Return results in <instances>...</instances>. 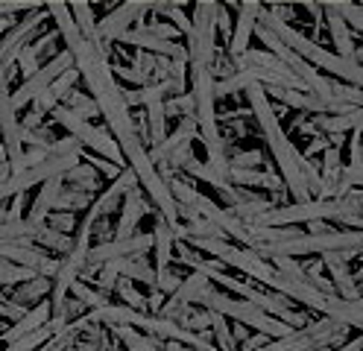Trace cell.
I'll return each instance as SVG.
<instances>
[{
	"label": "cell",
	"mask_w": 363,
	"mask_h": 351,
	"mask_svg": "<svg viewBox=\"0 0 363 351\" xmlns=\"http://www.w3.org/2000/svg\"><path fill=\"white\" fill-rule=\"evenodd\" d=\"M246 97H249V111L258 121L261 132H264V140L272 152V161H276L279 167V179L284 184V191L293 196V202H308L313 199L311 191H308V182H305V167H308V158L290 144V138L284 135L281 129V121L276 108L269 106V97L264 94L261 85H249L246 88Z\"/></svg>",
	"instance_id": "obj_1"
},
{
	"label": "cell",
	"mask_w": 363,
	"mask_h": 351,
	"mask_svg": "<svg viewBox=\"0 0 363 351\" xmlns=\"http://www.w3.org/2000/svg\"><path fill=\"white\" fill-rule=\"evenodd\" d=\"M258 23L261 27H267L272 35H276L290 53H296L305 65H311V67H316V70H328L331 77H337V79H346L352 88H360V82H363V74H360V65H354V62H349V59H340L337 53H331V50H325V47H320L316 41H311L308 35H302L296 27H290L287 21H281V18H276L272 12H264L261 9V15H258Z\"/></svg>",
	"instance_id": "obj_2"
},
{
	"label": "cell",
	"mask_w": 363,
	"mask_h": 351,
	"mask_svg": "<svg viewBox=\"0 0 363 351\" xmlns=\"http://www.w3.org/2000/svg\"><path fill=\"white\" fill-rule=\"evenodd\" d=\"M360 228L352 231H331V234H296V238H287L279 243H252L249 252L258 257H308V255H328V252H340V255H360Z\"/></svg>",
	"instance_id": "obj_3"
},
{
	"label": "cell",
	"mask_w": 363,
	"mask_h": 351,
	"mask_svg": "<svg viewBox=\"0 0 363 351\" xmlns=\"http://www.w3.org/2000/svg\"><path fill=\"white\" fill-rule=\"evenodd\" d=\"M194 304H199V308H206V311H211V313L229 316V319H235V322L243 325V328H255V331L264 334L267 340H269V337H272V340H281V337L293 334V328L284 325L281 319L261 313L255 304H249V301H238V299H229L225 293H217L214 284H208L206 290H202V293L194 299Z\"/></svg>",
	"instance_id": "obj_4"
},
{
	"label": "cell",
	"mask_w": 363,
	"mask_h": 351,
	"mask_svg": "<svg viewBox=\"0 0 363 351\" xmlns=\"http://www.w3.org/2000/svg\"><path fill=\"white\" fill-rule=\"evenodd\" d=\"M217 12L220 4L214 0H196L194 4V21H191V35H188V65L191 67H211L214 65V38H217Z\"/></svg>",
	"instance_id": "obj_5"
},
{
	"label": "cell",
	"mask_w": 363,
	"mask_h": 351,
	"mask_svg": "<svg viewBox=\"0 0 363 351\" xmlns=\"http://www.w3.org/2000/svg\"><path fill=\"white\" fill-rule=\"evenodd\" d=\"M53 121H56L59 126H65L71 138H77L79 144H82V150L88 147L91 152H97L100 158L118 164V167H126V161H123V155H121V150H118V144H115V138H111L108 132H103V129H97V126L79 121V117L71 114L62 103L53 108Z\"/></svg>",
	"instance_id": "obj_6"
},
{
	"label": "cell",
	"mask_w": 363,
	"mask_h": 351,
	"mask_svg": "<svg viewBox=\"0 0 363 351\" xmlns=\"http://www.w3.org/2000/svg\"><path fill=\"white\" fill-rule=\"evenodd\" d=\"M44 21H48V4H41L38 9L27 12L4 38H0V65H4V70H9L12 65H18V56L27 50L30 38L35 35V30L41 27Z\"/></svg>",
	"instance_id": "obj_7"
},
{
	"label": "cell",
	"mask_w": 363,
	"mask_h": 351,
	"mask_svg": "<svg viewBox=\"0 0 363 351\" xmlns=\"http://www.w3.org/2000/svg\"><path fill=\"white\" fill-rule=\"evenodd\" d=\"M135 184H138L135 173H132L129 167H123V170H121V176H118V179H111V184L106 187V191H103L100 196L91 199V205H88V211H85V217H82V220H77V225L91 231V228H94V223H100L103 217H108V214H111V211H118V208H121L123 196L132 191Z\"/></svg>",
	"instance_id": "obj_8"
},
{
	"label": "cell",
	"mask_w": 363,
	"mask_h": 351,
	"mask_svg": "<svg viewBox=\"0 0 363 351\" xmlns=\"http://www.w3.org/2000/svg\"><path fill=\"white\" fill-rule=\"evenodd\" d=\"M74 67V59H71V53H56L48 65H41L38 70H35V74L33 77H27V82L24 85H21L15 94H12V108L18 111V108H24V106H30L35 97H38V94L44 91V88H50L62 74H65V70H71Z\"/></svg>",
	"instance_id": "obj_9"
},
{
	"label": "cell",
	"mask_w": 363,
	"mask_h": 351,
	"mask_svg": "<svg viewBox=\"0 0 363 351\" xmlns=\"http://www.w3.org/2000/svg\"><path fill=\"white\" fill-rule=\"evenodd\" d=\"M152 249V234H132L123 240H108V243H97L88 249L85 267H100L108 261H121V257H132V255H144Z\"/></svg>",
	"instance_id": "obj_10"
},
{
	"label": "cell",
	"mask_w": 363,
	"mask_h": 351,
	"mask_svg": "<svg viewBox=\"0 0 363 351\" xmlns=\"http://www.w3.org/2000/svg\"><path fill=\"white\" fill-rule=\"evenodd\" d=\"M150 6H152V4H147V0H129V4L115 6V12H108V15L97 23V38H100L103 53H106V44H111L121 33H126L129 23L138 21L141 15H147Z\"/></svg>",
	"instance_id": "obj_11"
},
{
	"label": "cell",
	"mask_w": 363,
	"mask_h": 351,
	"mask_svg": "<svg viewBox=\"0 0 363 351\" xmlns=\"http://www.w3.org/2000/svg\"><path fill=\"white\" fill-rule=\"evenodd\" d=\"M115 41L129 44V47H138V50H147V53H158L162 59L188 62L185 44H179V41H164V38H158V35L147 33V30H126V33H121Z\"/></svg>",
	"instance_id": "obj_12"
},
{
	"label": "cell",
	"mask_w": 363,
	"mask_h": 351,
	"mask_svg": "<svg viewBox=\"0 0 363 351\" xmlns=\"http://www.w3.org/2000/svg\"><path fill=\"white\" fill-rule=\"evenodd\" d=\"M346 257H352V255L328 252V255H323V267L331 275V287H334L337 299H343V301H360V284L352 278V272L346 267Z\"/></svg>",
	"instance_id": "obj_13"
},
{
	"label": "cell",
	"mask_w": 363,
	"mask_h": 351,
	"mask_svg": "<svg viewBox=\"0 0 363 351\" xmlns=\"http://www.w3.org/2000/svg\"><path fill=\"white\" fill-rule=\"evenodd\" d=\"M232 6L240 12H238V27L229 35V56L238 59L240 53L249 50V41H252V33H255V21H258L264 6L261 4H232Z\"/></svg>",
	"instance_id": "obj_14"
},
{
	"label": "cell",
	"mask_w": 363,
	"mask_h": 351,
	"mask_svg": "<svg viewBox=\"0 0 363 351\" xmlns=\"http://www.w3.org/2000/svg\"><path fill=\"white\" fill-rule=\"evenodd\" d=\"M182 88H185V82L179 79H162V82H150L144 88H129V91H121V100L123 106H152V103H162L167 94H182Z\"/></svg>",
	"instance_id": "obj_15"
},
{
	"label": "cell",
	"mask_w": 363,
	"mask_h": 351,
	"mask_svg": "<svg viewBox=\"0 0 363 351\" xmlns=\"http://www.w3.org/2000/svg\"><path fill=\"white\" fill-rule=\"evenodd\" d=\"M121 205H123V214H121V223H118L115 234H111V240L132 238V234H135V225H138V220L150 211V205H147V199H144V194L138 191V187H132V191L123 196Z\"/></svg>",
	"instance_id": "obj_16"
},
{
	"label": "cell",
	"mask_w": 363,
	"mask_h": 351,
	"mask_svg": "<svg viewBox=\"0 0 363 351\" xmlns=\"http://www.w3.org/2000/svg\"><path fill=\"white\" fill-rule=\"evenodd\" d=\"M50 322V301L48 299H41L38 304H33V308L21 316L9 331H4L0 334V342H15V340H21V337H27V334H33V331H38L41 325H48Z\"/></svg>",
	"instance_id": "obj_17"
},
{
	"label": "cell",
	"mask_w": 363,
	"mask_h": 351,
	"mask_svg": "<svg viewBox=\"0 0 363 351\" xmlns=\"http://www.w3.org/2000/svg\"><path fill=\"white\" fill-rule=\"evenodd\" d=\"M320 9H323V15H325L328 30H331V38H334V47H337V56H340V59H349V62H354V65H360V50L352 44V30L337 18V12H331L328 4H320Z\"/></svg>",
	"instance_id": "obj_18"
},
{
	"label": "cell",
	"mask_w": 363,
	"mask_h": 351,
	"mask_svg": "<svg viewBox=\"0 0 363 351\" xmlns=\"http://www.w3.org/2000/svg\"><path fill=\"white\" fill-rule=\"evenodd\" d=\"M59 191H62V176H53V179H48V182L41 184V191H38V196H35V202H33V208H30V214H27V223H30L35 231L44 228V223H48Z\"/></svg>",
	"instance_id": "obj_19"
},
{
	"label": "cell",
	"mask_w": 363,
	"mask_h": 351,
	"mask_svg": "<svg viewBox=\"0 0 363 351\" xmlns=\"http://www.w3.org/2000/svg\"><path fill=\"white\" fill-rule=\"evenodd\" d=\"M173 225L155 214V228H152V249H155V275L170 272V257H173Z\"/></svg>",
	"instance_id": "obj_20"
},
{
	"label": "cell",
	"mask_w": 363,
	"mask_h": 351,
	"mask_svg": "<svg viewBox=\"0 0 363 351\" xmlns=\"http://www.w3.org/2000/svg\"><path fill=\"white\" fill-rule=\"evenodd\" d=\"M225 182L232 187H267V191H284L281 179L276 176V170H240V167H229L225 173Z\"/></svg>",
	"instance_id": "obj_21"
},
{
	"label": "cell",
	"mask_w": 363,
	"mask_h": 351,
	"mask_svg": "<svg viewBox=\"0 0 363 351\" xmlns=\"http://www.w3.org/2000/svg\"><path fill=\"white\" fill-rule=\"evenodd\" d=\"M343 155H340V147H325L323 150V170H320V196L316 199H334V187L337 179L343 173Z\"/></svg>",
	"instance_id": "obj_22"
},
{
	"label": "cell",
	"mask_w": 363,
	"mask_h": 351,
	"mask_svg": "<svg viewBox=\"0 0 363 351\" xmlns=\"http://www.w3.org/2000/svg\"><path fill=\"white\" fill-rule=\"evenodd\" d=\"M48 293H50V278H41V275H35L33 281H24V284H15V290H12V304H18V308H24V311H30L33 304H38L41 299H48Z\"/></svg>",
	"instance_id": "obj_23"
},
{
	"label": "cell",
	"mask_w": 363,
	"mask_h": 351,
	"mask_svg": "<svg viewBox=\"0 0 363 351\" xmlns=\"http://www.w3.org/2000/svg\"><path fill=\"white\" fill-rule=\"evenodd\" d=\"M357 126H360V108L352 114H323V117H316V123H313L316 132H328V135H340V138H346V132H352Z\"/></svg>",
	"instance_id": "obj_24"
},
{
	"label": "cell",
	"mask_w": 363,
	"mask_h": 351,
	"mask_svg": "<svg viewBox=\"0 0 363 351\" xmlns=\"http://www.w3.org/2000/svg\"><path fill=\"white\" fill-rule=\"evenodd\" d=\"M111 264H115V269H118L121 278H126V281H141V284H147V287L155 290L158 275H155V269H152L150 264L135 261V257H121V261H111Z\"/></svg>",
	"instance_id": "obj_25"
},
{
	"label": "cell",
	"mask_w": 363,
	"mask_h": 351,
	"mask_svg": "<svg viewBox=\"0 0 363 351\" xmlns=\"http://www.w3.org/2000/svg\"><path fill=\"white\" fill-rule=\"evenodd\" d=\"M62 184H71L74 191H82V194H94L100 187V176L94 167H88V164H77V167H71L62 176Z\"/></svg>",
	"instance_id": "obj_26"
},
{
	"label": "cell",
	"mask_w": 363,
	"mask_h": 351,
	"mask_svg": "<svg viewBox=\"0 0 363 351\" xmlns=\"http://www.w3.org/2000/svg\"><path fill=\"white\" fill-rule=\"evenodd\" d=\"M91 199H94V194H82V191H74V187H65L53 202V211H62V214H77V211H88Z\"/></svg>",
	"instance_id": "obj_27"
},
{
	"label": "cell",
	"mask_w": 363,
	"mask_h": 351,
	"mask_svg": "<svg viewBox=\"0 0 363 351\" xmlns=\"http://www.w3.org/2000/svg\"><path fill=\"white\" fill-rule=\"evenodd\" d=\"M62 100H65L62 106H65L67 111H71V114H77L79 121H85V123L91 121V117H97V114H100V111H97V103L91 100V97H85L82 91H74V88H71Z\"/></svg>",
	"instance_id": "obj_28"
},
{
	"label": "cell",
	"mask_w": 363,
	"mask_h": 351,
	"mask_svg": "<svg viewBox=\"0 0 363 351\" xmlns=\"http://www.w3.org/2000/svg\"><path fill=\"white\" fill-rule=\"evenodd\" d=\"M33 246H44V249H53V252H62V255H67L71 252V246H74V238L71 234H62V231H53V228H38L35 231V238L30 240Z\"/></svg>",
	"instance_id": "obj_29"
},
{
	"label": "cell",
	"mask_w": 363,
	"mask_h": 351,
	"mask_svg": "<svg viewBox=\"0 0 363 351\" xmlns=\"http://www.w3.org/2000/svg\"><path fill=\"white\" fill-rule=\"evenodd\" d=\"M71 293H74V299H77V301L82 304V308H88V311H97V308H103V304H108L106 293H97V290L85 287L79 278H77L74 284H71Z\"/></svg>",
	"instance_id": "obj_30"
},
{
	"label": "cell",
	"mask_w": 363,
	"mask_h": 351,
	"mask_svg": "<svg viewBox=\"0 0 363 351\" xmlns=\"http://www.w3.org/2000/svg\"><path fill=\"white\" fill-rule=\"evenodd\" d=\"M115 293L121 296V301H123V308H132V311H138V313H144L147 311V299L132 287V281H126V278H121L118 284H115Z\"/></svg>",
	"instance_id": "obj_31"
},
{
	"label": "cell",
	"mask_w": 363,
	"mask_h": 351,
	"mask_svg": "<svg viewBox=\"0 0 363 351\" xmlns=\"http://www.w3.org/2000/svg\"><path fill=\"white\" fill-rule=\"evenodd\" d=\"M211 331H214V340H217V351H235V340H232V331H229V322H225V316L211 313Z\"/></svg>",
	"instance_id": "obj_32"
},
{
	"label": "cell",
	"mask_w": 363,
	"mask_h": 351,
	"mask_svg": "<svg viewBox=\"0 0 363 351\" xmlns=\"http://www.w3.org/2000/svg\"><path fill=\"white\" fill-rule=\"evenodd\" d=\"M328 6H331V12H337V18L343 21V23L349 21L354 33L363 30V9L357 4H328Z\"/></svg>",
	"instance_id": "obj_33"
},
{
	"label": "cell",
	"mask_w": 363,
	"mask_h": 351,
	"mask_svg": "<svg viewBox=\"0 0 363 351\" xmlns=\"http://www.w3.org/2000/svg\"><path fill=\"white\" fill-rule=\"evenodd\" d=\"M164 106V117H191L194 114V97H173L170 103H162Z\"/></svg>",
	"instance_id": "obj_34"
},
{
	"label": "cell",
	"mask_w": 363,
	"mask_h": 351,
	"mask_svg": "<svg viewBox=\"0 0 363 351\" xmlns=\"http://www.w3.org/2000/svg\"><path fill=\"white\" fill-rule=\"evenodd\" d=\"M272 261H276L272 269H279L281 275H287L293 281H305V267L296 261V257H272Z\"/></svg>",
	"instance_id": "obj_35"
},
{
	"label": "cell",
	"mask_w": 363,
	"mask_h": 351,
	"mask_svg": "<svg viewBox=\"0 0 363 351\" xmlns=\"http://www.w3.org/2000/svg\"><path fill=\"white\" fill-rule=\"evenodd\" d=\"M48 228L53 231H62V234H71L77 228V214H62V211H50V217L48 223H44Z\"/></svg>",
	"instance_id": "obj_36"
},
{
	"label": "cell",
	"mask_w": 363,
	"mask_h": 351,
	"mask_svg": "<svg viewBox=\"0 0 363 351\" xmlns=\"http://www.w3.org/2000/svg\"><path fill=\"white\" fill-rule=\"evenodd\" d=\"M85 155V152H82ZM88 158V167H94L97 170V176H108V179H118L121 176V170L123 167H118V164H111V161H106V158H100V155H85Z\"/></svg>",
	"instance_id": "obj_37"
},
{
	"label": "cell",
	"mask_w": 363,
	"mask_h": 351,
	"mask_svg": "<svg viewBox=\"0 0 363 351\" xmlns=\"http://www.w3.org/2000/svg\"><path fill=\"white\" fill-rule=\"evenodd\" d=\"M264 161V155L258 150H249V152H238L229 158V167H240V170H255L258 164Z\"/></svg>",
	"instance_id": "obj_38"
},
{
	"label": "cell",
	"mask_w": 363,
	"mask_h": 351,
	"mask_svg": "<svg viewBox=\"0 0 363 351\" xmlns=\"http://www.w3.org/2000/svg\"><path fill=\"white\" fill-rule=\"evenodd\" d=\"M217 30L225 35V41H229V35H232V18L225 15V6H220V12H217Z\"/></svg>",
	"instance_id": "obj_39"
},
{
	"label": "cell",
	"mask_w": 363,
	"mask_h": 351,
	"mask_svg": "<svg viewBox=\"0 0 363 351\" xmlns=\"http://www.w3.org/2000/svg\"><path fill=\"white\" fill-rule=\"evenodd\" d=\"M164 351H194V348H188V345H182V342H173V340H167Z\"/></svg>",
	"instance_id": "obj_40"
},
{
	"label": "cell",
	"mask_w": 363,
	"mask_h": 351,
	"mask_svg": "<svg viewBox=\"0 0 363 351\" xmlns=\"http://www.w3.org/2000/svg\"><path fill=\"white\" fill-rule=\"evenodd\" d=\"M360 345H363V342H360V340H357V337H354V340H352V342H349V345H340V348H337V351H360Z\"/></svg>",
	"instance_id": "obj_41"
},
{
	"label": "cell",
	"mask_w": 363,
	"mask_h": 351,
	"mask_svg": "<svg viewBox=\"0 0 363 351\" xmlns=\"http://www.w3.org/2000/svg\"><path fill=\"white\" fill-rule=\"evenodd\" d=\"M0 223H9V217H6V211H0Z\"/></svg>",
	"instance_id": "obj_42"
}]
</instances>
